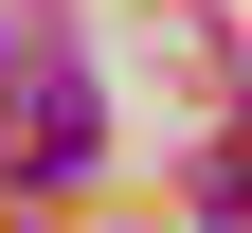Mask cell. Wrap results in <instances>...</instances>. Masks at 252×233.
Listing matches in <instances>:
<instances>
[{
    "instance_id": "1",
    "label": "cell",
    "mask_w": 252,
    "mask_h": 233,
    "mask_svg": "<svg viewBox=\"0 0 252 233\" xmlns=\"http://www.w3.org/2000/svg\"><path fill=\"white\" fill-rule=\"evenodd\" d=\"M18 180H36V197H72V180H90V90H72V72L18 90Z\"/></svg>"
}]
</instances>
